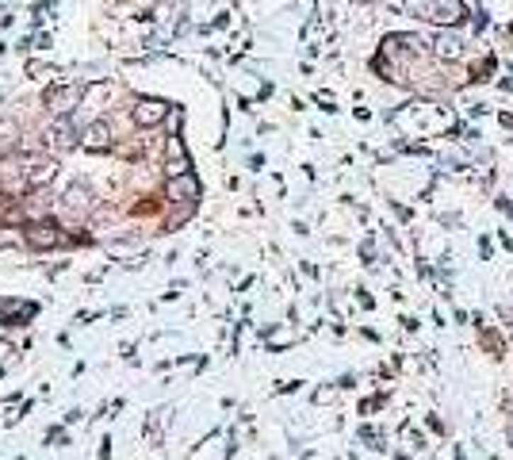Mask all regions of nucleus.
I'll return each instance as SVG.
<instances>
[{
  "mask_svg": "<svg viewBox=\"0 0 513 460\" xmlns=\"http://www.w3.org/2000/svg\"><path fill=\"white\" fill-rule=\"evenodd\" d=\"M433 20L460 23V20H463V4H460V0H441V4H436V12H433Z\"/></svg>",
  "mask_w": 513,
  "mask_h": 460,
  "instance_id": "nucleus-1",
  "label": "nucleus"
},
{
  "mask_svg": "<svg viewBox=\"0 0 513 460\" xmlns=\"http://www.w3.org/2000/svg\"><path fill=\"white\" fill-rule=\"evenodd\" d=\"M436 54H441V58H460L463 54L460 35H441V39H436Z\"/></svg>",
  "mask_w": 513,
  "mask_h": 460,
  "instance_id": "nucleus-2",
  "label": "nucleus"
},
{
  "mask_svg": "<svg viewBox=\"0 0 513 460\" xmlns=\"http://www.w3.org/2000/svg\"><path fill=\"white\" fill-rule=\"evenodd\" d=\"M157 116H161V108H157V104H146V111H142V123H154Z\"/></svg>",
  "mask_w": 513,
  "mask_h": 460,
  "instance_id": "nucleus-3",
  "label": "nucleus"
}]
</instances>
